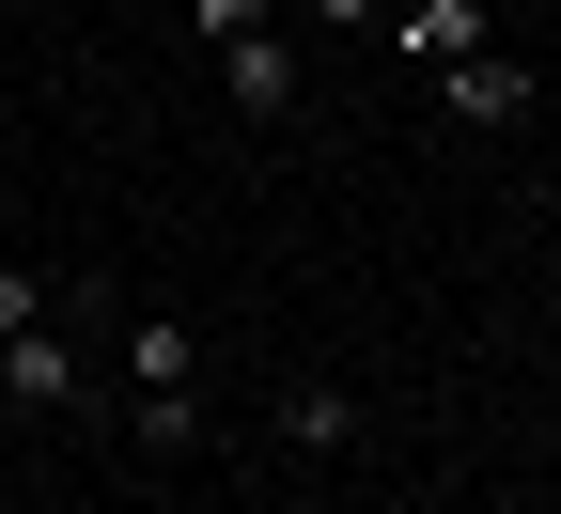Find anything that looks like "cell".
Instances as JSON below:
<instances>
[{
	"label": "cell",
	"instance_id": "6",
	"mask_svg": "<svg viewBox=\"0 0 561 514\" xmlns=\"http://www.w3.org/2000/svg\"><path fill=\"white\" fill-rule=\"evenodd\" d=\"M187 32H203V47H234V32H265V0H187Z\"/></svg>",
	"mask_w": 561,
	"mask_h": 514
},
{
	"label": "cell",
	"instance_id": "7",
	"mask_svg": "<svg viewBox=\"0 0 561 514\" xmlns=\"http://www.w3.org/2000/svg\"><path fill=\"white\" fill-rule=\"evenodd\" d=\"M16 328H47V281H32V265H0V343H16Z\"/></svg>",
	"mask_w": 561,
	"mask_h": 514
},
{
	"label": "cell",
	"instance_id": "4",
	"mask_svg": "<svg viewBox=\"0 0 561 514\" xmlns=\"http://www.w3.org/2000/svg\"><path fill=\"white\" fill-rule=\"evenodd\" d=\"M125 375H140V390H187V375H203L187 312H140V328H125Z\"/></svg>",
	"mask_w": 561,
	"mask_h": 514
},
{
	"label": "cell",
	"instance_id": "8",
	"mask_svg": "<svg viewBox=\"0 0 561 514\" xmlns=\"http://www.w3.org/2000/svg\"><path fill=\"white\" fill-rule=\"evenodd\" d=\"M312 16H375V0H312Z\"/></svg>",
	"mask_w": 561,
	"mask_h": 514
},
{
	"label": "cell",
	"instance_id": "2",
	"mask_svg": "<svg viewBox=\"0 0 561 514\" xmlns=\"http://www.w3.org/2000/svg\"><path fill=\"white\" fill-rule=\"evenodd\" d=\"M219 94H234L250 125H280V110H297V47H280V32H234V47H219Z\"/></svg>",
	"mask_w": 561,
	"mask_h": 514
},
{
	"label": "cell",
	"instance_id": "1",
	"mask_svg": "<svg viewBox=\"0 0 561 514\" xmlns=\"http://www.w3.org/2000/svg\"><path fill=\"white\" fill-rule=\"evenodd\" d=\"M0 406H79V343H62V328H16V343H0Z\"/></svg>",
	"mask_w": 561,
	"mask_h": 514
},
{
	"label": "cell",
	"instance_id": "3",
	"mask_svg": "<svg viewBox=\"0 0 561 514\" xmlns=\"http://www.w3.org/2000/svg\"><path fill=\"white\" fill-rule=\"evenodd\" d=\"M437 79H453V125H515V110H530V62H500V47L437 62Z\"/></svg>",
	"mask_w": 561,
	"mask_h": 514
},
{
	"label": "cell",
	"instance_id": "5",
	"mask_svg": "<svg viewBox=\"0 0 561 514\" xmlns=\"http://www.w3.org/2000/svg\"><path fill=\"white\" fill-rule=\"evenodd\" d=\"M405 47H421V62H468V47H483V0H405Z\"/></svg>",
	"mask_w": 561,
	"mask_h": 514
}]
</instances>
